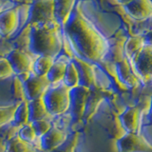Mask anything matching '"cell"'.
<instances>
[{
  "label": "cell",
  "instance_id": "30bf717a",
  "mask_svg": "<svg viewBox=\"0 0 152 152\" xmlns=\"http://www.w3.org/2000/svg\"><path fill=\"white\" fill-rule=\"evenodd\" d=\"M144 109L141 104L127 107L119 116L123 129L129 133H140L142 127V114Z\"/></svg>",
  "mask_w": 152,
  "mask_h": 152
},
{
  "label": "cell",
  "instance_id": "e575fe53",
  "mask_svg": "<svg viewBox=\"0 0 152 152\" xmlns=\"http://www.w3.org/2000/svg\"><path fill=\"white\" fill-rule=\"evenodd\" d=\"M2 11H3V10H2V2L0 1V12H1Z\"/></svg>",
  "mask_w": 152,
  "mask_h": 152
},
{
  "label": "cell",
  "instance_id": "5b68a950",
  "mask_svg": "<svg viewBox=\"0 0 152 152\" xmlns=\"http://www.w3.org/2000/svg\"><path fill=\"white\" fill-rule=\"evenodd\" d=\"M54 20V0H33L28 11V25Z\"/></svg>",
  "mask_w": 152,
  "mask_h": 152
},
{
  "label": "cell",
  "instance_id": "603a6c76",
  "mask_svg": "<svg viewBox=\"0 0 152 152\" xmlns=\"http://www.w3.org/2000/svg\"><path fill=\"white\" fill-rule=\"evenodd\" d=\"M53 62L54 58H52L50 56H37V58L33 61L31 72L37 76H46L48 71L50 70V66L53 64Z\"/></svg>",
  "mask_w": 152,
  "mask_h": 152
},
{
  "label": "cell",
  "instance_id": "cb8c5ba5",
  "mask_svg": "<svg viewBox=\"0 0 152 152\" xmlns=\"http://www.w3.org/2000/svg\"><path fill=\"white\" fill-rule=\"evenodd\" d=\"M62 83L68 88H72L79 86V77L77 69H76V66L71 60L66 64V68L65 70V74L63 80H62Z\"/></svg>",
  "mask_w": 152,
  "mask_h": 152
},
{
  "label": "cell",
  "instance_id": "f1b7e54d",
  "mask_svg": "<svg viewBox=\"0 0 152 152\" xmlns=\"http://www.w3.org/2000/svg\"><path fill=\"white\" fill-rule=\"evenodd\" d=\"M17 136L20 138L22 141L27 142L28 144H32V145H34V142L37 139V136L30 123L27 124L25 126H23L20 128H18Z\"/></svg>",
  "mask_w": 152,
  "mask_h": 152
},
{
  "label": "cell",
  "instance_id": "8992f818",
  "mask_svg": "<svg viewBox=\"0 0 152 152\" xmlns=\"http://www.w3.org/2000/svg\"><path fill=\"white\" fill-rule=\"evenodd\" d=\"M118 152H152V145L141 133L126 132L116 142Z\"/></svg>",
  "mask_w": 152,
  "mask_h": 152
},
{
  "label": "cell",
  "instance_id": "ba28073f",
  "mask_svg": "<svg viewBox=\"0 0 152 152\" xmlns=\"http://www.w3.org/2000/svg\"><path fill=\"white\" fill-rule=\"evenodd\" d=\"M89 92V88L77 86L69 88V110L73 122H79L83 120L85 107L87 98Z\"/></svg>",
  "mask_w": 152,
  "mask_h": 152
},
{
  "label": "cell",
  "instance_id": "277c9868",
  "mask_svg": "<svg viewBox=\"0 0 152 152\" xmlns=\"http://www.w3.org/2000/svg\"><path fill=\"white\" fill-rule=\"evenodd\" d=\"M129 63L140 82L152 86V46L145 45Z\"/></svg>",
  "mask_w": 152,
  "mask_h": 152
},
{
  "label": "cell",
  "instance_id": "ffe728a7",
  "mask_svg": "<svg viewBox=\"0 0 152 152\" xmlns=\"http://www.w3.org/2000/svg\"><path fill=\"white\" fill-rule=\"evenodd\" d=\"M70 60H64V59H54V62L50 66V70L48 71L46 78L50 83V85H56L62 82L65 74V70L66 68V64Z\"/></svg>",
  "mask_w": 152,
  "mask_h": 152
},
{
  "label": "cell",
  "instance_id": "d4e9b609",
  "mask_svg": "<svg viewBox=\"0 0 152 152\" xmlns=\"http://www.w3.org/2000/svg\"><path fill=\"white\" fill-rule=\"evenodd\" d=\"M124 57H125V55H124V44L116 43L114 45L109 44V48L104 60H106L107 63L115 65L118 62H120Z\"/></svg>",
  "mask_w": 152,
  "mask_h": 152
},
{
  "label": "cell",
  "instance_id": "484cf974",
  "mask_svg": "<svg viewBox=\"0 0 152 152\" xmlns=\"http://www.w3.org/2000/svg\"><path fill=\"white\" fill-rule=\"evenodd\" d=\"M18 104L19 103H14L8 107H0V128L11 124Z\"/></svg>",
  "mask_w": 152,
  "mask_h": 152
},
{
  "label": "cell",
  "instance_id": "7c38bea8",
  "mask_svg": "<svg viewBox=\"0 0 152 152\" xmlns=\"http://www.w3.org/2000/svg\"><path fill=\"white\" fill-rule=\"evenodd\" d=\"M114 70L117 76L118 81L125 88H136L139 85L140 81L133 71L129 61L127 58H124L114 65Z\"/></svg>",
  "mask_w": 152,
  "mask_h": 152
},
{
  "label": "cell",
  "instance_id": "7a4b0ae2",
  "mask_svg": "<svg viewBox=\"0 0 152 152\" xmlns=\"http://www.w3.org/2000/svg\"><path fill=\"white\" fill-rule=\"evenodd\" d=\"M62 27L55 20L31 26L28 50L31 54L56 59L63 48Z\"/></svg>",
  "mask_w": 152,
  "mask_h": 152
},
{
  "label": "cell",
  "instance_id": "2e32d148",
  "mask_svg": "<svg viewBox=\"0 0 152 152\" xmlns=\"http://www.w3.org/2000/svg\"><path fill=\"white\" fill-rule=\"evenodd\" d=\"M68 134L59 129L58 127L52 126L46 134L40 137V146L43 151L49 152L60 146L66 140Z\"/></svg>",
  "mask_w": 152,
  "mask_h": 152
},
{
  "label": "cell",
  "instance_id": "d6986e66",
  "mask_svg": "<svg viewBox=\"0 0 152 152\" xmlns=\"http://www.w3.org/2000/svg\"><path fill=\"white\" fill-rule=\"evenodd\" d=\"M4 152H40L32 144L22 141L17 133L5 142Z\"/></svg>",
  "mask_w": 152,
  "mask_h": 152
},
{
  "label": "cell",
  "instance_id": "9a60e30c",
  "mask_svg": "<svg viewBox=\"0 0 152 152\" xmlns=\"http://www.w3.org/2000/svg\"><path fill=\"white\" fill-rule=\"evenodd\" d=\"M19 24L17 9H7L0 12V36L9 37L16 31Z\"/></svg>",
  "mask_w": 152,
  "mask_h": 152
},
{
  "label": "cell",
  "instance_id": "44dd1931",
  "mask_svg": "<svg viewBox=\"0 0 152 152\" xmlns=\"http://www.w3.org/2000/svg\"><path fill=\"white\" fill-rule=\"evenodd\" d=\"M145 45V44L142 36L128 38L124 43V55H125L126 58L128 59V61H130L142 49V47Z\"/></svg>",
  "mask_w": 152,
  "mask_h": 152
},
{
  "label": "cell",
  "instance_id": "4fadbf2b",
  "mask_svg": "<svg viewBox=\"0 0 152 152\" xmlns=\"http://www.w3.org/2000/svg\"><path fill=\"white\" fill-rule=\"evenodd\" d=\"M106 96H107L106 90L99 88L97 85L89 88L87 102H86L83 120L88 122L93 117L94 114L97 112L101 103L106 99Z\"/></svg>",
  "mask_w": 152,
  "mask_h": 152
},
{
  "label": "cell",
  "instance_id": "1f68e13d",
  "mask_svg": "<svg viewBox=\"0 0 152 152\" xmlns=\"http://www.w3.org/2000/svg\"><path fill=\"white\" fill-rule=\"evenodd\" d=\"M146 126H152V95L150 97V101L147 108V123Z\"/></svg>",
  "mask_w": 152,
  "mask_h": 152
},
{
  "label": "cell",
  "instance_id": "6da1fadb",
  "mask_svg": "<svg viewBox=\"0 0 152 152\" xmlns=\"http://www.w3.org/2000/svg\"><path fill=\"white\" fill-rule=\"evenodd\" d=\"M62 31L68 38L75 56L91 63L102 62L109 48L107 40L98 28L81 12L76 5Z\"/></svg>",
  "mask_w": 152,
  "mask_h": 152
},
{
  "label": "cell",
  "instance_id": "4316f807",
  "mask_svg": "<svg viewBox=\"0 0 152 152\" xmlns=\"http://www.w3.org/2000/svg\"><path fill=\"white\" fill-rule=\"evenodd\" d=\"M78 138H79V134L77 132L71 133L60 146L49 152H74L75 147L77 145Z\"/></svg>",
  "mask_w": 152,
  "mask_h": 152
},
{
  "label": "cell",
  "instance_id": "f546056e",
  "mask_svg": "<svg viewBox=\"0 0 152 152\" xmlns=\"http://www.w3.org/2000/svg\"><path fill=\"white\" fill-rule=\"evenodd\" d=\"M30 124L31 125L33 130H34L37 138L42 137L52 127V124H51L50 120H48V119L37 120V121H34V122L30 123Z\"/></svg>",
  "mask_w": 152,
  "mask_h": 152
},
{
  "label": "cell",
  "instance_id": "d6a6232c",
  "mask_svg": "<svg viewBox=\"0 0 152 152\" xmlns=\"http://www.w3.org/2000/svg\"><path fill=\"white\" fill-rule=\"evenodd\" d=\"M142 38H144V41H145V45H151L152 46V31L145 33V34L142 36Z\"/></svg>",
  "mask_w": 152,
  "mask_h": 152
},
{
  "label": "cell",
  "instance_id": "5bb4252c",
  "mask_svg": "<svg viewBox=\"0 0 152 152\" xmlns=\"http://www.w3.org/2000/svg\"><path fill=\"white\" fill-rule=\"evenodd\" d=\"M124 8L129 16L137 21L152 17V2L150 0H132L124 5Z\"/></svg>",
  "mask_w": 152,
  "mask_h": 152
},
{
  "label": "cell",
  "instance_id": "7402d4cb",
  "mask_svg": "<svg viewBox=\"0 0 152 152\" xmlns=\"http://www.w3.org/2000/svg\"><path fill=\"white\" fill-rule=\"evenodd\" d=\"M27 124H28V101L25 100L18 104L15 111H14L13 119L10 125L16 128H20Z\"/></svg>",
  "mask_w": 152,
  "mask_h": 152
},
{
  "label": "cell",
  "instance_id": "836d02e7",
  "mask_svg": "<svg viewBox=\"0 0 152 152\" xmlns=\"http://www.w3.org/2000/svg\"><path fill=\"white\" fill-rule=\"evenodd\" d=\"M118 1L120 2V3H122V4H124V5H125V4H127L128 2L132 1V0H118Z\"/></svg>",
  "mask_w": 152,
  "mask_h": 152
},
{
  "label": "cell",
  "instance_id": "ac0fdd59",
  "mask_svg": "<svg viewBox=\"0 0 152 152\" xmlns=\"http://www.w3.org/2000/svg\"><path fill=\"white\" fill-rule=\"evenodd\" d=\"M28 123H32L37 120L48 119L50 120L51 115L47 111L45 104L42 98H38L31 101H28Z\"/></svg>",
  "mask_w": 152,
  "mask_h": 152
},
{
  "label": "cell",
  "instance_id": "8fae6325",
  "mask_svg": "<svg viewBox=\"0 0 152 152\" xmlns=\"http://www.w3.org/2000/svg\"><path fill=\"white\" fill-rule=\"evenodd\" d=\"M71 61L76 66L79 77V86L90 88L96 86V74L94 68L89 62L81 59L77 56H72Z\"/></svg>",
  "mask_w": 152,
  "mask_h": 152
},
{
  "label": "cell",
  "instance_id": "83f0119b",
  "mask_svg": "<svg viewBox=\"0 0 152 152\" xmlns=\"http://www.w3.org/2000/svg\"><path fill=\"white\" fill-rule=\"evenodd\" d=\"M12 95L13 100L15 103H21L25 101V92H24V88H23V83L21 79L15 75L13 77L12 83Z\"/></svg>",
  "mask_w": 152,
  "mask_h": 152
},
{
  "label": "cell",
  "instance_id": "4dcf8cb0",
  "mask_svg": "<svg viewBox=\"0 0 152 152\" xmlns=\"http://www.w3.org/2000/svg\"><path fill=\"white\" fill-rule=\"evenodd\" d=\"M13 70L6 58L0 59V79H7L13 75Z\"/></svg>",
  "mask_w": 152,
  "mask_h": 152
},
{
  "label": "cell",
  "instance_id": "e0dca14e",
  "mask_svg": "<svg viewBox=\"0 0 152 152\" xmlns=\"http://www.w3.org/2000/svg\"><path fill=\"white\" fill-rule=\"evenodd\" d=\"M75 0H54V20L62 27L74 8Z\"/></svg>",
  "mask_w": 152,
  "mask_h": 152
},
{
  "label": "cell",
  "instance_id": "3957f363",
  "mask_svg": "<svg viewBox=\"0 0 152 152\" xmlns=\"http://www.w3.org/2000/svg\"><path fill=\"white\" fill-rule=\"evenodd\" d=\"M43 102L47 111L51 116H58L69 110V88L63 83L51 85L43 95Z\"/></svg>",
  "mask_w": 152,
  "mask_h": 152
},
{
  "label": "cell",
  "instance_id": "9c48e42d",
  "mask_svg": "<svg viewBox=\"0 0 152 152\" xmlns=\"http://www.w3.org/2000/svg\"><path fill=\"white\" fill-rule=\"evenodd\" d=\"M22 83L27 101L42 98L48 88L51 86L46 76H37L32 72L24 79Z\"/></svg>",
  "mask_w": 152,
  "mask_h": 152
},
{
  "label": "cell",
  "instance_id": "52a82bcc",
  "mask_svg": "<svg viewBox=\"0 0 152 152\" xmlns=\"http://www.w3.org/2000/svg\"><path fill=\"white\" fill-rule=\"evenodd\" d=\"M6 59L9 61L13 73L17 75L22 81L26 79L32 71V57L21 50H12L9 52Z\"/></svg>",
  "mask_w": 152,
  "mask_h": 152
}]
</instances>
